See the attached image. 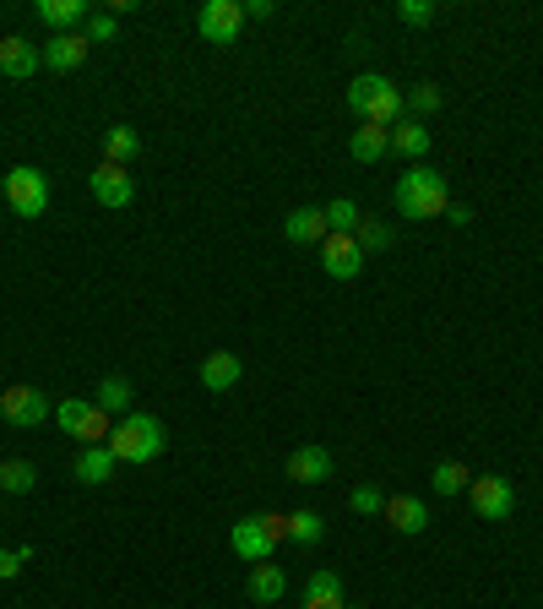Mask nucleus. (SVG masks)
Masks as SVG:
<instances>
[{"instance_id":"obj_1","label":"nucleus","mask_w":543,"mask_h":609,"mask_svg":"<svg viewBox=\"0 0 543 609\" xmlns=\"http://www.w3.org/2000/svg\"><path fill=\"white\" fill-rule=\"evenodd\" d=\"M348 109L359 115V126H397L403 120V87L392 82V76H381V71H359L353 82H348Z\"/></svg>"},{"instance_id":"obj_2","label":"nucleus","mask_w":543,"mask_h":609,"mask_svg":"<svg viewBox=\"0 0 543 609\" xmlns=\"http://www.w3.org/2000/svg\"><path fill=\"white\" fill-rule=\"evenodd\" d=\"M120 463H152V458H163V447H169V430H163V419H152V413H126V419H115V430H109V441H104Z\"/></svg>"},{"instance_id":"obj_3","label":"nucleus","mask_w":543,"mask_h":609,"mask_svg":"<svg viewBox=\"0 0 543 609\" xmlns=\"http://www.w3.org/2000/svg\"><path fill=\"white\" fill-rule=\"evenodd\" d=\"M392 202H397L403 218H440V212L451 207V197H446V175L429 169V164H413V169H403Z\"/></svg>"},{"instance_id":"obj_4","label":"nucleus","mask_w":543,"mask_h":609,"mask_svg":"<svg viewBox=\"0 0 543 609\" xmlns=\"http://www.w3.org/2000/svg\"><path fill=\"white\" fill-rule=\"evenodd\" d=\"M288 539V517H277V512H262V517H239L234 528H228V549L239 555V560H251V566H262L272 560V549Z\"/></svg>"},{"instance_id":"obj_5","label":"nucleus","mask_w":543,"mask_h":609,"mask_svg":"<svg viewBox=\"0 0 543 609\" xmlns=\"http://www.w3.org/2000/svg\"><path fill=\"white\" fill-rule=\"evenodd\" d=\"M0 202H11L17 218H44V212H50V175L33 169V164H17V169L0 180Z\"/></svg>"},{"instance_id":"obj_6","label":"nucleus","mask_w":543,"mask_h":609,"mask_svg":"<svg viewBox=\"0 0 543 609\" xmlns=\"http://www.w3.org/2000/svg\"><path fill=\"white\" fill-rule=\"evenodd\" d=\"M55 424L76 435L82 447H104L109 441V430H115V419L104 413L98 403H87V398H66V403H55Z\"/></svg>"},{"instance_id":"obj_7","label":"nucleus","mask_w":543,"mask_h":609,"mask_svg":"<svg viewBox=\"0 0 543 609\" xmlns=\"http://www.w3.org/2000/svg\"><path fill=\"white\" fill-rule=\"evenodd\" d=\"M468 501H473V512L483 523H505L517 512V490H511V479H500V474H473Z\"/></svg>"},{"instance_id":"obj_8","label":"nucleus","mask_w":543,"mask_h":609,"mask_svg":"<svg viewBox=\"0 0 543 609\" xmlns=\"http://www.w3.org/2000/svg\"><path fill=\"white\" fill-rule=\"evenodd\" d=\"M239 28H245V6L239 0H206L196 11V33L206 44H239Z\"/></svg>"},{"instance_id":"obj_9","label":"nucleus","mask_w":543,"mask_h":609,"mask_svg":"<svg viewBox=\"0 0 543 609\" xmlns=\"http://www.w3.org/2000/svg\"><path fill=\"white\" fill-rule=\"evenodd\" d=\"M87 191H93V202L109 207V212H126L136 202V175L131 169H120V164H98L93 175H87Z\"/></svg>"},{"instance_id":"obj_10","label":"nucleus","mask_w":543,"mask_h":609,"mask_svg":"<svg viewBox=\"0 0 543 609\" xmlns=\"http://www.w3.org/2000/svg\"><path fill=\"white\" fill-rule=\"evenodd\" d=\"M50 413H55V408H50V398H44L39 387H6V392H0V419L17 424V430H39Z\"/></svg>"},{"instance_id":"obj_11","label":"nucleus","mask_w":543,"mask_h":609,"mask_svg":"<svg viewBox=\"0 0 543 609\" xmlns=\"http://www.w3.org/2000/svg\"><path fill=\"white\" fill-rule=\"evenodd\" d=\"M364 262H370V256L359 251V240H353V234H327V240H321V272H327V277L353 283V277L364 272Z\"/></svg>"},{"instance_id":"obj_12","label":"nucleus","mask_w":543,"mask_h":609,"mask_svg":"<svg viewBox=\"0 0 543 609\" xmlns=\"http://www.w3.org/2000/svg\"><path fill=\"white\" fill-rule=\"evenodd\" d=\"M39 66H44V50L33 39H22V33H6L0 39V76L28 82V76H39Z\"/></svg>"},{"instance_id":"obj_13","label":"nucleus","mask_w":543,"mask_h":609,"mask_svg":"<svg viewBox=\"0 0 543 609\" xmlns=\"http://www.w3.org/2000/svg\"><path fill=\"white\" fill-rule=\"evenodd\" d=\"M332 469H338V463H332V452H327V447H316V441L288 452V479H294V484H327Z\"/></svg>"},{"instance_id":"obj_14","label":"nucleus","mask_w":543,"mask_h":609,"mask_svg":"<svg viewBox=\"0 0 543 609\" xmlns=\"http://www.w3.org/2000/svg\"><path fill=\"white\" fill-rule=\"evenodd\" d=\"M386 528H397L403 539H418L424 528H429V506L418 501V495H386Z\"/></svg>"},{"instance_id":"obj_15","label":"nucleus","mask_w":543,"mask_h":609,"mask_svg":"<svg viewBox=\"0 0 543 609\" xmlns=\"http://www.w3.org/2000/svg\"><path fill=\"white\" fill-rule=\"evenodd\" d=\"M283 234L294 240V245H321L332 229H327V207H294L288 218H283Z\"/></svg>"},{"instance_id":"obj_16","label":"nucleus","mask_w":543,"mask_h":609,"mask_svg":"<svg viewBox=\"0 0 543 609\" xmlns=\"http://www.w3.org/2000/svg\"><path fill=\"white\" fill-rule=\"evenodd\" d=\"M239 376H245V365H239V354H228V348H212V354L202 359V387L206 392H234Z\"/></svg>"},{"instance_id":"obj_17","label":"nucleus","mask_w":543,"mask_h":609,"mask_svg":"<svg viewBox=\"0 0 543 609\" xmlns=\"http://www.w3.org/2000/svg\"><path fill=\"white\" fill-rule=\"evenodd\" d=\"M33 11H39V22H44L50 33H76V22H87V17H93V6H87V0H39Z\"/></svg>"},{"instance_id":"obj_18","label":"nucleus","mask_w":543,"mask_h":609,"mask_svg":"<svg viewBox=\"0 0 543 609\" xmlns=\"http://www.w3.org/2000/svg\"><path fill=\"white\" fill-rule=\"evenodd\" d=\"M429 147H435V136H429L424 120L403 115V120L392 126V153H403V158H413V164H424V158H429Z\"/></svg>"},{"instance_id":"obj_19","label":"nucleus","mask_w":543,"mask_h":609,"mask_svg":"<svg viewBox=\"0 0 543 609\" xmlns=\"http://www.w3.org/2000/svg\"><path fill=\"white\" fill-rule=\"evenodd\" d=\"M87 39L82 33H50V44H44V66L50 71H76L82 61H87Z\"/></svg>"},{"instance_id":"obj_20","label":"nucleus","mask_w":543,"mask_h":609,"mask_svg":"<svg viewBox=\"0 0 543 609\" xmlns=\"http://www.w3.org/2000/svg\"><path fill=\"white\" fill-rule=\"evenodd\" d=\"M115 469H120V458H115L109 447H82V452H76V484H93V490H98V484L115 479Z\"/></svg>"},{"instance_id":"obj_21","label":"nucleus","mask_w":543,"mask_h":609,"mask_svg":"<svg viewBox=\"0 0 543 609\" xmlns=\"http://www.w3.org/2000/svg\"><path fill=\"white\" fill-rule=\"evenodd\" d=\"M305 609H348V594H342L338 571H310V582H305Z\"/></svg>"},{"instance_id":"obj_22","label":"nucleus","mask_w":543,"mask_h":609,"mask_svg":"<svg viewBox=\"0 0 543 609\" xmlns=\"http://www.w3.org/2000/svg\"><path fill=\"white\" fill-rule=\"evenodd\" d=\"M245 594H251L256 605H277V599L288 594V577H283V566H272V560L251 566V582H245Z\"/></svg>"},{"instance_id":"obj_23","label":"nucleus","mask_w":543,"mask_h":609,"mask_svg":"<svg viewBox=\"0 0 543 609\" xmlns=\"http://www.w3.org/2000/svg\"><path fill=\"white\" fill-rule=\"evenodd\" d=\"M348 153H353L359 164H381V158L392 153V132H386V126H359V132L348 136Z\"/></svg>"},{"instance_id":"obj_24","label":"nucleus","mask_w":543,"mask_h":609,"mask_svg":"<svg viewBox=\"0 0 543 609\" xmlns=\"http://www.w3.org/2000/svg\"><path fill=\"white\" fill-rule=\"evenodd\" d=\"M131 158H141V132L136 126H109L104 132V164L131 169Z\"/></svg>"},{"instance_id":"obj_25","label":"nucleus","mask_w":543,"mask_h":609,"mask_svg":"<svg viewBox=\"0 0 543 609\" xmlns=\"http://www.w3.org/2000/svg\"><path fill=\"white\" fill-rule=\"evenodd\" d=\"M468 484H473V474H468V463H457V458H440L435 469H429V490L435 495H468Z\"/></svg>"},{"instance_id":"obj_26","label":"nucleus","mask_w":543,"mask_h":609,"mask_svg":"<svg viewBox=\"0 0 543 609\" xmlns=\"http://www.w3.org/2000/svg\"><path fill=\"white\" fill-rule=\"evenodd\" d=\"M131 381H126V376H104V381H98V398H93V403L104 408V413H109V419H126V413H131Z\"/></svg>"},{"instance_id":"obj_27","label":"nucleus","mask_w":543,"mask_h":609,"mask_svg":"<svg viewBox=\"0 0 543 609\" xmlns=\"http://www.w3.org/2000/svg\"><path fill=\"white\" fill-rule=\"evenodd\" d=\"M288 539L305 544V549H316V544L327 539V517H321V512H310V506L288 512Z\"/></svg>"},{"instance_id":"obj_28","label":"nucleus","mask_w":543,"mask_h":609,"mask_svg":"<svg viewBox=\"0 0 543 609\" xmlns=\"http://www.w3.org/2000/svg\"><path fill=\"white\" fill-rule=\"evenodd\" d=\"M0 490H6V495H33V490H39V469H33L28 458H6V463H0Z\"/></svg>"},{"instance_id":"obj_29","label":"nucleus","mask_w":543,"mask_h":609,"mask_svg":"<svg viewBox=\"0 0 543 609\" xmlns=\"http://www.w3.org/2000/svg\"><path fill=\"white\" fill-rule=\"evenodd\" d=\"M403 104L413 109V120H424L446 104V93H440V82H413V87H403Z\"/></svg>"},{"instance_id":"obj_30","label":"nucleus","mask_w":543,"mask_h":609,"mask_svg":"<svg viewBox=\"0 0 543 609\" xmlns=\"http://www.w3.org/2000/svg\"><path fill=\"white\" fill-rule=\"evenodd\" d=\"M359 223H364V212L353 197H338V202H327V229L332 234H359Z\"/></svg>"},{"instance_id":"obj_31","label":"nucleus","mask_w":543,"mask_h":609,"mask_svg":"<svg viewBox=\"0 0 543 609\" xmlns=\"http://www.w3.org/2000/svg\"><path fill=\"white\" fill-rule=\"evenodd\" d=\"M82 39H87V44H115V39H120V17H115V11H93V17L82 22Z\"/></svg>"},{"instance_id":"obj_32","label":"nucleus","mask_w":543,"mask_h":609,"mask_svg":"<svg viewBox=\"0 0 543 609\" xmlns=\"http://www.w3.org/2000/svg\"><path fill=\"white\" fill-rule=\"evenodd\" d=\"M353 240H359V251H364V256H381V251H392V229H386L381 218H364Z\"/></svg>"},{"instance_id":"obj_33","label":"nucleus","mask_w":543,"mask_h":609,"mask_svg":"<svg viewBox=\"0 0 543 609\" xmlns=\"http://www.w3.org/2000/svg\"><path fill=\"white\" fill-rule=\"evenodd\" d=\"M348 506H353L359 517H381V512H386V490H381V484H359V490L348 495Z\"/></svg>"},{"instance_id":"obj_34","label":"nucleus","mask_w":543,"mask_h":609,"mask_svg":"<svg viewBox=\"0 0 543 609\" xmlns=\"http://www.w3.org/2000/svg\"><path fill=\"white\" fill-rule=\"evenodd\" d=\"M397 17L407 28H429L435 22V0H397Z\"/></svg>"},{"instance_id":"obj_35","label":"nucleus","mask_w":543,"mask_h":609,"mask_svg":"<svg viewBox=\"0 0 543 609\" xmlns=\"http://www.w3.org/2000/svg\"><path fill=\"white\" fill-rule=\"evenodd\" d=\"M22 560H28L22 549H0V582H11V577L22 571Z\"/></svg>"},{"instance_id":"obj_36","label":"nucleus","mask_w":543,"mask_h":609,"mask_svg":"<svg viewBox=\"0 0 543 609\" xmlns=\"http://www.w3.org/2000/svg\"><path fill=\"white\" fill-rule=\"evenodd\" d=\"M245 6V17H256V22H272L277 17V0H239Z\"/></svg>"},{"instance_id":"obj_37","label":"nucleus","mask_w":543,"mask_h":609,"mask_svg":"<svg viewBox=\"0 0 543 609\" xmlns=\"http://www.w3.org/2000/svg\"><path fill=\"white\" fill-rule=\"evenodd\" d=\"M446 223H451V229H468V223H473V207L451 202V207H446Z\"/></svg>"}]
</instances>
